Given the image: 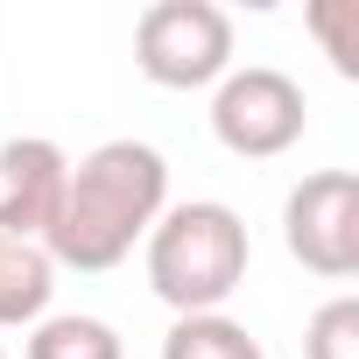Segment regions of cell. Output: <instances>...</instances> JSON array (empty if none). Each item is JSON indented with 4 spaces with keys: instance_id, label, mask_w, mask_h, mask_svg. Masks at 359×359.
<instances>
[{
    "instance_id": "obj_6",
    "label": "cell",
    "mask_w": 359,
    "mask_h": 359,
    "mask_svg": "<svg viewBox=\"0 0 359 359\" xmlns=\"http://www.w3.org/2000/svg\"><path fill=\"white\" fill-rule=\"evenodd\" d=\"M64 176H71V155L57 141H43V134L0 141V233L43 240L57 219V198H64Z\"/></svg>"
},
{
    "instance_id": "obj_9",
    "label": "cell",
    "mask_w": 359,
    "mask_h": 359,
    "mask_svg": "<svg viewBox=\"0 0 359 359\" xmlns=\"http://www.w3.org/2000/svg\"><path fill=\"white\" fill-rule=\"evenodd\" d=\"M162 359H268V352L240 317L212 310V317H176L162 338Z\"/></svg>"
},
{
    "instance_id": "obj_3",
    "label": "cell",
    "mask_w": 359,
    "mask_h": 359,
    "mask_svg": "<svg viewBox=\"0 0 359 359\" xmlns=\"http://www.w3.org/2000/svg\"><path fill=\"white\" fill-rule=\"evenodd\" d=\"M134 64L162 92H205L233 71V15L212 0H155L134 22Z\"/></svg>"
},
{
    "instance_id": "obj_7",
    "label": "cell",
    "mask_w": 359,
    "mask_h": 359,
    "mask_svg": "<svg viewBox=\"0 0 359 359\" xmlns=\"http://www.w3.org/2000/svg\"><path fill=\"white\" fill-rule=\"evenodd\" d=\"M50 296H57V261L43 254V240H8L0 233V331L43 324Z\"/></svg>"
},
{
    "instance_id": "obj_1",
    "label": "cell",
    "mask_w": 359,
    "mask_h": 359,
    "mask_svg": "<svg viewBox=\"0 0 359 359\" xmlns=\"http://www.w3.org/2000/svg\"><path fill=\"white\" fill-rule=\"evenodd\" d=\"M162 212H169V162H162V148H148L134 134L127 141H99L64 176V198H57V219L43 233V254L57 268L106 275L148 240V226Z\"/></svg>"
},
{
    "instance_id": "obj_8",
    "label": "cell",
    "mask_w": 359,
    "mask_h": 359,
    "mask_svg": "<svg viewBox=\"0 0 359 359\" xmlns=\"http://www.w3.org/2000/svg\"><path fill=\"white\" fill-rule=\"evenodd\" d=\"M22 359H127L120 331L106 317H85V310H64V317H43L29 324V352Z\"/></svg>"
},
{
    "instance_id": "obj_4",
    "label": "cell",
    "mask_w": 359,
    "mask_h": 359,
    "mask_svg": "<svg viewBox=\"0 0 359 359\" xmlns=\"http://www.w3.org/2000/svg\"><path fill=\"white\" fill-rule=\"evenodd\" d=\"M310 127V99L289 71L275 64H247V71H226L219 92H212V134L226 155L240 162H275L303 141Z\"/></svg>"
},
{
    "instance_id": "obj_11",
    "label": "cell",
    "mask_w": 359,
    "mask_h": 359,
    "mask_svg": "<svg viewBox=\"0 0 359 359\" xmlns=\"http://www.w3.org/2000/svg\"><path fill=\"white\" fill-rule=\"evenodd\" d=\"M303 359H359V296H331L303 324Z\"/></svg>"
},
{
    "instance_id": "obj_12",
    "label": "cell",
    "mask_w": 359,
    "mask_h": 359,
    "mask_svg": "<svg viewBox=\"0 0 359 359\" xmlns=\"http://www.w3.org/2000/svg\"><path fill=\"white\" fill-rule=\"evenodd\" d=\"M0 359H8V345H0Z\"/></svg>"
},
{
    "instance_id": "obj_5",
    "label": "cell",
    "mask_w": 359,
    "mask_h": 359,
    "mask_svg": "<svg viewBox=\"0 0 359 359\" xmlns=\"http://www.w3.org/2000/svg\"><path fill=\"white\" fill-rule=\"evenodd\" d=\"M282 247L324 282L359 275V176L352 169H310L282 198Z\"/></svg>"
},
{
    "instance_id": "obj_10",
    "label": "cell",
    "mask_w": 359,
    "mask_h": 359,
    "mask_svg": "<svg viewBox=\"0 0 359 359\" xmlns=\"http://www.w3.org/2000/svg\"><path fill=\"white\" fill-rule=\"evenodd\" d=\"M310 36L324 43L338 78H359V0H310Z\"/></svg>"
},
{
    "instance_id": "obj_2",
    "label": "cell",
    "mask_w": 359,
    "mask_h": 359,
    "mask_svg": "<svg viewBox=\"0 0 359 359\" xmlns=\"http://www.w3.org/2000/svg\"><path fill=\"white\" fill-rule=\"evenodd\" d=\"M148 289L176 310V317H212L233 303V289L247 282V261H254V240H247V219L219 198H191V205H169L148 240Z\"/></svg>"
}]
</instances>
